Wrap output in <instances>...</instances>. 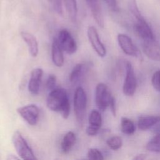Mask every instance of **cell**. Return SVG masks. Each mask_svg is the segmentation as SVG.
Returning <instances> with one entry per match:
<instances>
[{
	"label": "cell",
	"instance_id": "6",
	"mask_svg": "<svg viewBox=\"0 0 160 160\" xmlns=\"http://www.w3.org/2000/svg\"><path fill=\"white\" fill-rule=\"evenodd\" d=\"M19 116L29 125L35 126L39 120L40 110L36 104H28L17 109Z\"/></svg>",
	"mask_w": 160,
	"mask_h": 160
},
{
	"label": "cell",
	"instance_id": "13",
	"mask_svg": "<svg viewBox=\"0 0 160 160\" xmlns=\"http://www.w3.org/2000/svg\"><path fill=\"white\" fill-rule=\"evenodd\" d=\"M134 29L135 32L142 41L155 38L151 28L146 20L137 21L134 26Z\"/></svg>",
	"mask_w": 160,
	"mask_h": 160
},
{
	"label": "cell",
	"instance_id": "10",
	"mask_svg": "<svg viewBox=\"0 0 160 160\" xmlns=\"http://www.w3.org/2000/svg\"><path fill=\"white\" fill-rule=\"evenodd\" d=\"M142 41V49L146 56L153 61H160V46L155 38Z\"/></svg>",
	"mask_w": 160,
	"mask_h": 160
},
{
	"label": "cell",
	"instance_id": "16",
	"mask_svg": "<svg viewBox=\"0 0 160 160\" xmlns=\"http://www.w3.org/2000/svg\"><path fill=\"white\" fill-rule=\"evenodd\" d=\"M76 137L72 131H68L64 136L61 142V151L63 154H68L74 146Z\"/></svg>",
	"mask_w": 160,
	"mask_h": 160
},
{
	"label": "cell",
	"instance_id": "26",
	"mask_svg": "<svg viewBox=\"0 0 160 160\" xmlns=\"http://www.w3.org/2000/svg\"><path fill=\"white\" fill-rule=\"evenodd\" d=\"M49 4L53 10L59 14L62 13V6L61 0H48Z\"/></svg>",
	"mask_w": 160,
	"mask_h": 160
},
{
	"label": "cell",
	"instance_id": "18",
	"mask_svg": "<svg viewBox=\"0 0 160 160\" xmlns=\"http://www.w3.org/2000/svg\"><path fill=\"white\" fill-rule=\"evenodd\" d=\"M86 66L82 63L77 64L72 69L69 75V81L72 84L77 83L86 71Z\"/></svg>",
	"mask_w": 160,
	"mask_h": 160
},
{
	"label": "cell",
	"instance_id": "31",
	"mask_svg": "<svg viewBox=\"0 0 160 160\" xmlns=\"http://www.w3.org/2000/svg\"><path fill=\"white\" fill-rule=\"evenodd\" d=\"M146 158V154H140L134 157L132 160H145Z\"/></svg>",
	"mask_w": 160,
	"mask_h": 160
},
{
	"label": "cell",
	"instance_id": "3",
	"mask_svg": "<svg viewBox=\"0 0 160 160\" xmlns=\"http://www.w3.org/2000/svg\"><path fill=\"white\" fill-rule=\"evenodd\" d=\"M73 106L77 122L79 125H81L84 122L87 106L86 94L82 87L79 86L75 90Z\"/></svg>",
	"mask_w": 160,
	"mask_h": 160
},
{
	"label": "cell",
	"instance_id": "29",
	"mask_svg": "<svg viewBox=\"0 0 160 160\" xmlns=\"http://www.w3.org/2000/svg\"><path fill=\"white\" fill-rule=\"evenodd\" d=\"M107 4L109 9L114 12H118L119 11V7L117 0H104Z\"/></svg>",
	"mask_w": 160,
	"mask_h": 160
},
{
	"label": "cell",
	"instance_id": "12",
	"mask_svg": "<svg viewBox=\"0 0 160 160\" xmlns=\"http://www.w3.org/2000/svg\"><path fill=\"white\" fill-rule=\"evenodd\" d=\"M94 19L101 28H104V18L99 0H86Z\"/></svg>",
	"mask_w": 160,
	"mask_h": 160
},
{
	"label": "cell",
	"instance_id": "33",
	"mask_svg": "<svg viewBox=\"0 0 160 160\" xmlns=\"http://www.w3.org/2000/svg\"><path fill=\"white\" fill-rule=\"evenodd\" d=\"M53 160H61V159H59V158H56L54 159Z\"/></svg>",
	"mask_w": 160,
	"mask_h": 160
},
{
	"label": "cell",
	"instance_id": "14",
	"mask_svg": "<svg viewBox=\"0 0 160 160\" xmlns=\"http://www.w3.org/2000/svg\"><path fill=\"white\" fill-rule=\"evenodd\" d=\"M58 38H54L51 45V58L54 64L57 67H61L64 64V56Z\"/></svg>",
	"mask_w": 160,
	"mask_h": 160
},
{
	"label": "cell",
	"instance_id": "28",
	"mask_svg": "<svg viewBox=\"0 0 160 160\" xmlns=\"http://www.w3.org/2000/svg\"><path fill=\"white\" fill-rule=\"evenodd\" d=\"M56 82V77L54 74H50L48 76V78L46 83V86L47 89L51 91L54 89H55Z\"/></svg>",
	"mask_w": 160,
	"mask_h": 160
},
{
	"label": "cell",
	"instance_id": "17",
	"mask_svg": "<svg viewBox=\"0 0 160 160\" xmlns=\"http://www.w3.org/2000/svg\"><path fill=\"white\" fill-rule=\"evenodd\" d=\"M159 122H160V116H142L138 120V128L140 130L146 131Z\"/></svg>",
	"mask_w": 160,
	"mask_h": 160
},
{
	"label": "cell",
	"instance_id": "23",
	"mask_svg": "<svg viewBox=\"0 0 160 160\" xmlns=\"http://www.w3.org/2000/svg\"><path fill=\"white\" fill-rule=\"evenodd\" d=\"M146 149L151 152H160V133L156 134L148 142Z\"/></svg>",
	"mask_w": 160,
	"mask_h": 160
},
{
	"label": "cell",
	"instance_id": "15",
	"mask_svg": "<svg viewBox=\"0 0 160 160\" xmlns=\"http://www.w3.org/2000/svg\"><path fill=\"white\" fill-rule=\"evenodd\" d=\"M21 36L28 46L29 51L32 57H36L39 52L38 42L36 38L31 33L26 31L21 32Z\"/></svg>",
	"mask_w": 160,
	"mask_h": 160
},
{
	"label": "cell",
	"instance_id": "25",
	"mask_svg": "<svg viewBox=\"0 0 160 160\" xmlns=\"http://www.w3.org/2000/svg\"><path fill=\"white\" fill-rule=\"evenodd\" d=\"M88 160H104V157L101 152L96 148H91L87 153Z\"/></svg>",
	"mask_w": 160,
	"mask_h": 160
},
{
	"label": "cell",
	"instance_id": "21",
	"mask_svg": "<svg viewBox=\"0 0 160 160\" xmlns=\"http://www.w3.org/2000/svg\"><path fill=\"white\" fill-rule=\"evenodd\" d=\"M121 130L126 134H132L135 131V126L133 122L126 117H122L121 119Z\"/></svg>",
	"mask_w": 160,
	"mask_h": 160
},
{
	"label": "cell",
	"instance_id": "4",
	"mask_svg": "<svg viewBox=\"0 0 160 160\" xmlns=\"http://www.w3.org/2000/svg\"><path fill=\"white\" fill-rule=\"evenodd\" d=\"M113 96L108 86L104 83H99L95 89V102L98 109L102 111L109 106Z\"/></svg>",
	"mask_w": 160,
	"mask_h": 160
},
{
	"label": "cell",
	"instance_id": "32",
	"mask_svg": "<svg viewBox=\"0 0 160 160\" xmlns=\"http://www.w3.org/2000/svg\"><path fill=\"white\" fill-rule=\"evenodd\" d=\"M6 160H21V159L19 158H18L16 155L11 154L7 156Z\"/></svg>",
	"mask_w": 160,
	"mask_h": 160
},
{
	"label": "cell",
	"instance_id": "9",
	"mask_svg": "<svg viewBox=\"0 0 160 160\" xmlns=\"http://www.w3.org/2000/svg\"><path fill=\"white\" fill-rule=\"evenodd\" d=\"M118 42L119 47L126 54L133 57L139 56L140 52L139 49L128 35L119 34L118 35Z\"/></svg>",
	"mask_w": 160,
	"mask_h": 160
},
{
	"label": "cell",
	"instance_id": "5",
	"mask_svg": "<svg viewBox=\"0 0 160 160\" xmlns=\"http://www.w3.org/2000/svg\"><path fill=\"white\" fill-rule=\"evenodd\" d=\"M126 76L122 86V91L124 95L132 96L136 92L137 88V80L134 69L129 62H126Z\"/></svg>",
	"mask_w": 160,
	"mask_h": 160
},
{
	"label": "cell",
	"instance_id": "7",
	"mask_svg": "<svg viewBox=\"0 0 160 160\" xmlns=\"http://www.w3.org/2000/svg\"><path fill=\"white\" fill-rule=\"evenodd\" d=\"M58 40L59 44L64 52L68 54H72L76 52L78 46L73 37L69 31L62 29L59 32Z\"/></svg>",
	"mask_w": 160,
	"mask_h": 160
},
{
	"label": "cell",
	"instance_id": "24",
	"mask_svg": "<svg viewBox=\"0 0 160 160\" xmlns=\"http://www.w3.org/2000/svg\"><path fill=\"white\" fill-rule=\"evenodd\" d=\"M106 143L108 146L112 150H118L121 148L122 145V139L118 136H114L109 138Z\"/></svg>",
	"mask_w": 160,
	"mask_h": 160
},
{
	"label": "cell",
	"instance_id": "8",
	"mask_svg": "<svg viewBox=\"0 0 160 160\" xmlns=\"http://www.w3.org/2000/svg\"><path fill=\"white\" fill-rule=\"evenodd\" d=\"M87 35L91 46L101 58H104L106 54V49L101 42L98 32L94 26H90L87 30Z\"/></svg>",
	"mask_w": 160,
	"mask_h": 160
},
{
	"label": "cell",
	"instance_id": "2",
	"mask_svg": "<svg viewBox=\"0 0 160 160\" xmlns=\"http://www.w3.org/2000/svg\"><path fill=\"white\" fill-rule=\"evenodd\" d=\"M14 147L22 160H38L28 142L19 131H16L12 136Z\"/></svg>",
	"mask_w": 160,
	"mask_h": 160
},
{
	"label": "cell",
	"instance_id": "19",
	"mask_svg": "<svg viewBox=\"0 0 160 160\" xmlns=\"http://www.w3.org/2000/svg\"><path fill=\"white\" fill-rule=\"evenodd\" d=\"M63 2L71 21H76L78 14L76 0H63Z\"/></svg>",
	"mask_w": 160,
	"mask_h": 160
},
{
	"label": "cell",
	"instance_id": "34",
	"mask_svg": "<svg viewBox=\"0 0 160 160\" xmlns=\"http://www.w3.org/2000/svg\"><path fill=\"white\" fill-rule=\"evenodd\" d=\"M77 160H88V159H77Z\"/></svg>",
	"mask_w": 160,
	"mask_h": 160
},
{
	"label": "cell",
	"instance_id": "30",
	"mask_svg": "<svg viewBox=\"0 0 160 160\" xmlns=\"http://www.w3.org/2000/svg\"><path fill=\"white\" fill-rule=\"evenodd\" d=\"M111 110V112L113 114L114 116H116V105H115V99L114 98V97L112 98L111 102H110V104H109V106Z\"/></svg>",
	"mask_w": 160,
	"mask_h": 160
},
{
	"label": "cell",
	"instance_id": "20",
	"mask_svg": "<svg viewBox=\"0 0 160 160\" xmlns=\"http://www.w3.org/2000/svg\"><path fill=\"white\" fill-rule=\"evenodd\" d=\"M102 124V117L100 112L97 110H92L89 116V126L99 130Z\"/></svg>",
	"mask_w": 160,
	"mask_h": 160
},
{
	"label": "cell",
	"instance_id": "1",
	"mask_svg": "<svg viewBox=\"0 0 160 160\" xmlns=\"http://www.w3.org/2000/svg\"><path fill=\"white\" fill-rule=\"evenodd\" d=\"M46 105L51 111L59 112L64 119L68 118L71 106L67 91L64 88H57L51 91L47 97Z\"/></svg>",
	"mask_w": 160,
	"mask_h": 160
},
{
	"label": "cell",
	"instance_id": "22",
	"mask_svg": "<svg viewBox=\"0 0 160 160\" xmlns=\"http://www.w3.org/2000/svg\"><path fill=\"white\" fill-rule=\"evenodd\" d=\"M128 7L131 13L136 18L137 21H142L145 20L139 9L136 0H128Z\"/></svg>",
	"mask_w": 160,
	"mask_h": 160
},
{
	"label": "cell",
	"instance_id": "27",
	"mask_svg": "<svg viewBox=\"0 0 160 160\" xmlns=\"http://www.w3.org/2000/svg\"><path fill=\"white\" fill-rule=\"evenodd\" d=\"M151 83L153 88L158 92H160V70L156 71L151 79Z\"/></svg>",
	"mask_w": 160,
	"mask_h": 160
},
{
	"label": "cell",
	"instance_id": "11",
	"mask_svg": "<svg viewBox=\"0 0 160 160\" xmlns=\"http://www.w3.org/2000/svg\"><path fill=\"white\" fill-rule=\"evenodd\" d=\"M43 70L40 68H37L31 72L30 79L28 83V90L31 94L37 95L39 94Z\"/></svg>",
	"mask_w": 160,
	"mask_h": 160
}]
</instances>
